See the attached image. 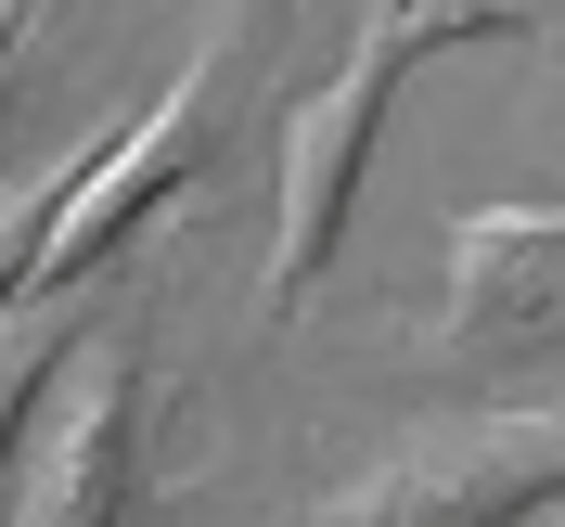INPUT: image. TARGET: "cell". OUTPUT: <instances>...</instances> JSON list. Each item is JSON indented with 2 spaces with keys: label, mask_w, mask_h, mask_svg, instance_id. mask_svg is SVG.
Returning a JSON list of instances; mask_svg holds the SVG:
<instances>
[{
  "label": "cell",
  "mask_w": 565,
  "mask_h": 527,
  "mask_svg": "<svg viewBox=\"0 0 565 527\" xmlns=\"http://www.w3.org/2000/svg\"><path fill=\"white\" fill-rule=\"evenodd\" d=\"M65 168H77V155H65ZM65 168H39V180L0 193V309L26 296V257H39V232H52V207H65Z\"/></svg>",
  "instance_id": "7"
},
{
  "label": "cell",
  "mask_w": 565,
  "mask_h": 527,
  "mask_svg": "<svg viewBox=\"0 0 565 527\" xmlns=\"http://www.w3.org/2000/svg\"><path fill=\"white\" fill-rule=\"evenodd\" d=\"M398 77H412V39L360 13L348 65L282 116V180H270V322L309 309L321 257H334V232H348V207H360V168H373V129H386Z\"/></svg>",
  "instance_id": "3"
},
{
  "label": "cell",
  "mask_w": 565,
  "mask_h": 527,
  "mask_svg": "<svg viewBox=\"0 0 565 527\" xmlns=\"http://www.w3.org/2000/svg\"><path fill=\"white\" fill-rule=\"evenodd\" d=\"M129 476H141V309H116L39 373V424L13 451V527H129Z\"/></svg>",
  "instance_id": "2"
},
{
  "label": "cell",
  "mask_w": 565,
  "mask_h": 527,
  "mask_svg": "<svg viewBox=\"0 0 565 527\" xmlns=\"http://www.w3.org/2000/svg\"><path fill=\"white\" fill-rule=\"evenodd\" d=\"M232 65H245V52L206 27V39H193V65L154 91V116H141L129 141H104V155H77V168H65V207H52V232H39V257H26V296H65L90 257H116L129 219H154L180 180H193L206 116H218V77H232Z\"/></svg>",
  "instance_id": "4"
},
{
  "label": "cell",
  "mask_w": 565,
  "mask_h": 527,
  "mask_svg": "<svg viewBox=\"0 0 565 527\" xmlns=\"http://www.w3.org/2000/svg\"><path fill=\"white\" fill-rule=\"evenodd\" d=\"M282 13H296V0H218V39H232V52H270Z\"/></svg>",
  "instance_id": "9"
},
{
  "label": "cell",
  "mask_w": 565,
  "mask_h": 527,
  "mask_svg": "<svg viewBox=\"0 0 565 527\" xmlns=\"http://www.w3.org/2000/svg\"><path fill=\"white\" fill-rule=\"evenodd\" d=\"M373 27H398L412 52H450V39H514V27H540V0H373Z\"/></svg>",
  "instance_id": "6"
},
{
  "label": "cell",
  "mask_w": 565,
  "mask_h": 527,
  "mask_svg": "<svg viewBox=\"0 0 565 527\" xmlns=\"http://www.w3.org/2000/svg\"><path fill=\"white\" fill-rule=\"evenodd\" d=\"M26 13H39V27H52V13H65V0H26Z\"/></svg>",
  "instance_id": "10"
},
{
  "label": "cell",
  "mask_w": 565,
  "mask_h": 527,
  "mask_svg": "<svg viewBox=\"0 0 565 527\" xmlns=\"http://www.w3.org/2000/svg\"><path fill=\"white\" fill-rule=\"evenodd\" d=\"M565 515V412H450L360 463L309 527H540Z\"/></svg>",
  "instance_id": "1"
},
{
  "label": "cell",
  "mask_w": 565,
  "mask_h": 527,
  "mask_svg": "<svg viewBox=\"0 0 565 527\" xmlns=\"http://www.w3.org/2000/svg\"><path fill=\"white\" fill-rule=\"evenodd\" d=\"M565 348V207H462L437 283V373H527Z\"/></svg>",
  "instance_id": "5"
},
{
  "label": "cell",
  "mask_w": 565,
  "mask_h": 527,
  "mask_svg": "<svg viewBox=\"0 0 565 527\" xmlns=\"http://www.w3.org/2000/svg\"><path fill=\"white\" fill-rule=\"evenodd\" d=\"M39 13H26V0H0V129H13V104H26V91H39Z\"/></svg>",
  "instance_id": "8"
}]
</instances>
